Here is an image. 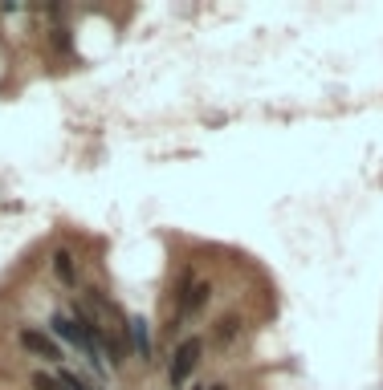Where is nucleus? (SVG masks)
I'll use <instances>...</instances> for the list:
<instances>
[{"instance_id":"423d86ee","label":"nucleus","mask_w":383,"mask_h":390,"mask_svg":"<svg viewBox=\"0 0 383 390\" xmlns=\"http://www.w3.org/2000/svg\"><path fill=\"white\" fill-rule=\"evenodd\" d=\"M127 333H131L139 358H143V362H151V325H147V317H135V321L127 325Z\"/></svg>"},{"instance_id":"9d476101","label":"nucleus","mask_w":383,"mask_h":390,"mask_svg":"<svg viewBox=\"0 0 383 390\" xmlns=\"http://www.w3.org/2000/svg\"><path fill=\"white\" fill-rule=\"evenodd\" d=\"M204 390H229V386H224V382H212V386H204Z\"/></svg>"},{"instance_id":"f257e3e1","label":"nucleus","mask_w":383,"mask_h":390,"mask_svg":"<svg viewBox=\"0 0 383 390\" xmlns=\"http://www.w3.org/2000/svg\"><path fill=\"white\" fill-rule=\"evenodd\" d=\"M17 341H21V350H29V354L41 358V362H62V358H66L62 341L53 338V333H45V329H37V325H21Z\"/></svg>"},{"instance_id":"20e7f679","label":"nucleus","mask_w":383,"mask_h":390,"mask_svg":"<svg viewBox=\"0 0 383 390\" xmlns=\"http://www.w3.org/2000/svg\"><path fill=\"white\" fill-rule=\"evenodd\" d=\"M50 268L62 285H78V264H74V256H69L66 248H57V252L50 256Z\"/></svg>"},{"instance_id":"9b49d317","label":"nucleus","mask_w":383,"mask_h":390,"mask_svg":"<svg viewBox=\"0 0 383 390\" xmlns=\"http://www.w3.org/2000/svg\"><path fill=\"white\" fill-rule=\"evenodd\" d=\"M192 390H204V386H192Z\"/></svg>"},{"instance_id":"f03ea898","label":"nucleus","mask_w":383,"mask_h":390,"mask_svg":"<svg viewBox=\"0 0 383 390\" xmlns=\"http://www.w3.org/2000/svg\"><path fill=\"white\" fill-rule=\"evenodd\" d=\"M200 350H204L200 338H188V341H180V345H176L171 366H167V382H171V386H183V382L196 374V366H200Z\"/></svg>"},{"instance_id":"1a4fd4ad","label":"nucleus","mask_w":383,"mask_h":390,"mask_svg":"<svg viewBox=\"0 0 383 390\" xmlns=\"http://www.w3.org/2000/svg\"><path fill=\"white\" fill-rule=\"evenodd\" d=\"M53 45H57V49H74V32H69V29H53Z\"/></svg>"},{"instance_id":"0eeeda50","label":"nucleus","mask_w":383,"mask_h":390,"mask_svg":"<svg viewBox=\"0 0 383 390\" xmlns=\"http://www.w3.org/2000/svg\"><path fill=\"white\" fill-rule=\"evenodd\" d=\"M57 382H62L66 390H94L90 382H86V378H78V374H74V370H66V366H62V374H57Z\"/></svg>"},{"instance_id":"39448f33","label":"nucleus","mask_w":383,"mask_h":390,"mask_svg":"<svg viewBox=\"0 0 383 390\" xmlns=\"http://www.w3.org/2000/svg\"><path fill=\"white\" fill-rule=\"evenodd\" d=\"M236 338H241V317H236V313H229V317H220V321L212 325V341H217L220 350L233 345Z\"/></svg>"},{"instance_id":"6e6552de","label":"nucleus","mask_w":383,"mask_h":390,"mask_svg":"<svg viewBox=\"0 0 383 390\" xmlns=\"http://www.w3.org/2000/svg\"><path fill=\"white\" fill-rule=\"evenodd\" d=\"M33 390H66V386L57 382V374H45V370H37V374H33Z\"/></svg>"},{"instance_id":"7ed1b4c3","label":"nucleus","mask_w":383,"mask_h":390,"mask_svg":"<svg viewBox=\"0 0 383 390\" xmlns=\"http://www.w3.org/2000/svg\"><path fill=\"white\" fill-rule=\"evenodd\" d=\"M208 301H212V280H200V276L183 273L180 276V317H188V313H204Z\"/></svg>"}]
</instances>
